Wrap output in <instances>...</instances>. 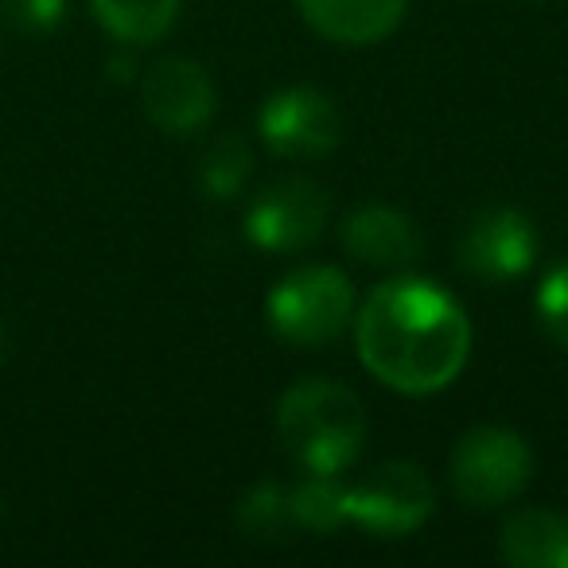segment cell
<instances>
[{"mask_svg":"<svg viewBox=\"0 0 568 568\" xmlns=\"http://www.w3.org/2000/svg\"><path fill=\"white\" fill-rule=\"evenodd\" d=\"M363 366L389 389L425 397L452 386L471 355V320L440 284L397 276L378 284L355 316Z\"/></svg>","mask_w":568,"mask_h":568,"instance_id":"cell-1","label":"cell"},{"mask_svg":"<svg viewBox=\"0 0 568 568\" xmlns=\"http://www.w3.org/2000/svg\"><path fill=\"white\" fill-rule=\"evenodd\" d=\"M276 428L304 471L343 475L363 452L366 413L358 394L343 382L304 378L284 389L276 405Z\"/></svg>","mask_w":568,"mask_h":568,"instance_id":"cell-2","label":"cell"},{"mask_svg":"<svg viewBox=\"0 0 568 568\" xmlns=\"http://www.w3.org/2000/svg\"><path fill=\"white\" fill-rule=\"evenodd\" d=\"M268 327L284 343L320 347L339 339L355 320V288L335 265H301L276 281L265 301Z\"/></svg>","mask_w":568,"mask_h":568,"instance_id":"cell-3","label":"cell"},{"mask_svg":"<svg viewBox=\"0 0 568 568\" xmlns=\"http://www.w3.org/2000/svg\"><path fill=\"white\" fill-rule=\"evenodd\" d=\"M452 490L475 510H495L521 495L534 475V452L514 428L483 425L459 436L448 459Z\"/></svg>","mask_w":568,"mask_h":568,"instance_id":"cell-4","label":"cell"},{"mask_svg":"<svg viewBox=\"0 0 568 568\" xmlns=\"http://www.w3.org/2000/svg\"><path fill=\"white\" fill-rule=\"evenodd\" d=\"M327 226V191L304 175L268 183L245 211V237L257 250L296 253L308 250Z\"/></svg>","mask_w":568,"mask_h":568,"instance_id":"cell-5","label":"cell"},{"mask_svg":"<svg viewBox=\"0 0 568 568\" xmlns=\"http://www.w3.org/2000/svg\"><path fill=\"white\" fill-rule=\"evenodd\" d=\"M257 133L276 156H327L343 141V113L324 90H276L257 113Z\"/></svg>","mask_w":568,"mask_h":568,"instance_id":"cell-6","label":"cell"},{"mask_svg":"<svg viewBox=\"0 0 568 568\" xmlns=\"http://www.w3.org/2000/svg\"><path fill=\"white\" fill-rule=\"evenodd\" d=\"M436 506V490L417 464H382L363 487H347V518L378 537H402L425 526Z\"/></svg>","mask_w":568,"mask_h":568,"instance_id":"cell-7","label":"cell"},{"mask_svg":"<svg viewBox=\"0 0 568 568\" xmlns=\"http://www.w3.org/2000/svg\"><path fill=\"white\" fill-rule=\"evenodd\" d=\"M537 257V230L514 206H490L475 214L459 242V268L483 284H506L529 273Z\"/></svg>","mask_w":568,"mask_h":568,"instance_id":"cell-8","label":"cell"},{"mask_svg":"<svg viewBox=\"0 0 568 568\" xmlns=\"http://www.w3.org/2000/svg\"><path fill=\"white\" fill-rule=\"evenodd\" d=\"M141 98L152 125L172 136L199 133L214 118V105H219L211 74L195 59L183 55H168L160 63H152L149 74L141 79Z\"/></svg>","mask_w":568,"mask_h":568,"instance_id":"cell-9","label":"cell"},{"mask_svg":"<svg viewBox=\"0 0 568 568\" xmlns=\"http://www.w3.org/2000/svg\"><path fill=\"white\" fill-rule=\"evenodd\" d=\"M301 17L324 40L343 48H371L402 24L409 0H296Z\"/></svg>","mask_w":568,"mask_h":568,"instance_id":"cell-10","label":"cell"},{"mask_svg":"<svg viewBox=\"0 0 568 568\" xmlns=\"http://www.w3.org/2000/svg\"><path fill=\"white\" fill-rule=\"evenodd\" d=\"M343 245L358 261H366V265L405 268L417 261L420 234L409 214L394 211V206L371 203V206H358L355 214H347V222H343Z\"/></svg>","mask_w":568,"mask_h":568,"instance_id":"cell-11","label":"cell"},{"mask_svg":"<svg viewBox=\"0 0 568 568\" xmlns=\"http://www.w3.org/2000/svg\"><path fill=\"white\" fill-rule=\"evenodd\" d=\"M506 565L518 568H568V518L549 506L514 510L498 537Z\"/></svg>","mask_w":568,"mask_h":568,"instance_id":"cell-12","label":"cell"},{"mask_svg":"<svg viewBox=\"0 0 568 568\" xmlns=\"http://www.w3.org/2000/svg\"><path fill=\"white\" fill-rule=\"evenodd\" d=\"M98 24L121 43H156L180 17V0H90Z\"/></svg>","mask_w":568,"mask_h":568,"instance_id":"cell-13","label":"cell"},{"mask_svg":"<svg viewBox=\"0 0 568 568\" xmlns=\"http://www.w3.org/2000/svg\"><path fill=\"white\" fill-rule=\"evenodd\" d=\"M237 529L250 541H284L296 529L293 490L281 483H257L237 503Z\"/></svg>","mask_w":568,"mask_h":568,"instance_id":"cell-14","label":"cell"},{"mask_svg":"<svg viewBox=\"0 0 568 568\" xmlns=\"http://www.w3.org/2000/svg\"><path fill=\"white\" fill-rule=\"evenodd\" d=\"M250 172H253V152L245 144V136L237 133L214 136L203 149V156H199V187L211 199H219V203L222 199H234L245 187Z\"/></svg>","mask_w":568,"mask_h":568,"instance_id":"cell-15","label":"cell"},{"mask_svg":"<svg viewBox=\"0 0 568 568\" xmlns=\"http://www.w3.org/2000/svg\"><path fill=\"white\" fill-rule=\"evenodd\" d=\"M293 514L296 526L312 534H335L339 526H347V487L339 483V475L308 471V479L293 487Z\"/></svg>","mask_w":568,"mask_h":568,"instance_id":"cell-16","label":"cell"},{"mask_svg":"<svg viewBox=\"0 0 568 568\" xmlns=\"http://www.w3.org/2000/svg\"><path fill=\"white\" fill-rule=\"evenodd\" d=\"M537 320L557 347L568 351V261L552 265L537 288Z\"/></svg>","mask_w":568,"mask_h":568,"instance_id":"cell-17","label":"cell"},{"mask_svg":"<svg viewBox=\"0 0 568 568\" xmlns=\"http://www.w3.org/2000/svg\"><path fill=\"white\" fill-rule=\"evenodd\" d=\"M0 12L20 32H51L67 17V0H0Z\"/></svg>","mask_w":568,"mask_h":568,"instance_id":"cell-18","label":"cell"},{"mask_svg":"<svg viewBox=\"0 0 568 568\" xmlns=\"http://www.w3.org/2000/svg\"><path fill=\"white\" fill-rule=\"evenodd\" d=\"M0 347H4V335H0Z\"/></svg>","mask_w":568,"mask_h":568,"instance_id":"cell-19","label":"cell"}]
</instances>
